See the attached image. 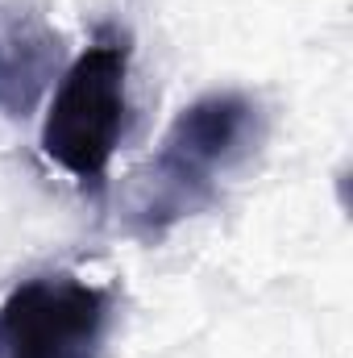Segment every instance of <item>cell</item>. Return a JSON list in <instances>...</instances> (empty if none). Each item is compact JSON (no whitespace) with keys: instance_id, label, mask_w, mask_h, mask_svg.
Segmentation results:
<instances>
[{"instance_id":"6da1fadb","label":"cell","mask_w":353,"mask_h":358,"mask_svg":"<svg viewBox=\"0 0 353 358\" xmlns=\"http://www.w3.org/2000/svg\"><path fill=\"white\" fill-rule=\"evenodd\" d=\"M266 113L250 92H208L183 104L158 150L129 176L121 213L133 238L163 242L183 221L220 204L225 183L262 146Z\"/></svg>"},{"instance_id":"7a4b0ae2","label":"cell","mask_w":353,"mask_h":358,"mask_svg":"<svg viewBox=\"0 0 353 358\" xmlns=\"http://www.w3.org/2000/svg\"><path fill=\"white\" fill-rule=\"evenodd\" d=\"M129 59V34L117 25H100L88 50H80L75 63L63 71L42 121V155L91 200L104 196L112 155L125 138Z\"/></svg>"},{"instance_id":"3957f363","label":"cell","mask_w":353,"mask_h":358,"mask_svg":"<svg viewBox=\"0 0 353 358\" xmlns=\"http://www.w3.org/2000/svg\"><path fill=\"white\" fill-rule=\"evenodd\" d=\"M112 321V287L75 271H46L0 300V358H104Z\"/></svg>"},{"instance_id":"277c9868","label":"cell","mask_w":353,"mask_h":358,"mask_svg":"<svg viewBox=\"0 0 353 358\" xmlns=\"http://www.w3.org/2000/svg\"><path fill=\"white\" fill-rule=\"evenodd\" d=\"M63 67V34L38 0H0V117L25 121Z\"/></svg>"}]
</instances>
